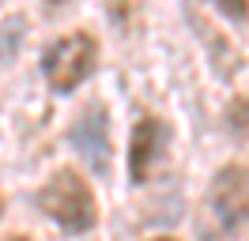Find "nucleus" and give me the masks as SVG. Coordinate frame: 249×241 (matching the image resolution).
<instances>
[{"mask_svg":"<svg viewBox=\"0 0 249 241\" xmlns=\"http://www.w3.org/2000/svg\"><path fill=\"white\" fill-rule=\"evenodd\" d=\"M249 226V170L246 166H223L208 200H204V238L208 241H227L234 234H242Z\"/></svg>","mask_w":249,"mask_h":241,"instance_id":"nucleus-1","label":"nucleus"},{"mask_svg":"<svg viewBox=\"0 0 249 241\" xmlns=\"http://www.w3.org/2000/svg\"><path fill=\"white\" fill-rule=\"evenodd\" d=\"M38 207L68 234H87L94 226V219H98V204H94L91 185L76 170H57L46 181V189L38 192Z\"/></svg>","mask_w":249,"mask_h":241,"instance_id":"nucleus-2","label":"nucleus"},{"mask_svg":"<svg viewBox=\"0 0 249 241\" xmlns=\"http://www.w3.org/2000/svg\"><path fill=\"white\" fill-rule=\"evenodd\" d=\"M94 60H98L94 38L87 30H76V34H68V38H57V42L42 53V72H46L53 90L68 94V90H76L79 83L94 72Z\"/></svg>","mask_w":249,"mask_h":241,"instance_id":"nucleus-3","label":"nucleus"},{"mask_svg":"<svg viewBox=\"0 0 249 241\" xmlns=\"http://www.w3.org/2000/svg\"><path fill=\"white\" fill-rule=\"evenodd\" d=\"M68 143L72 151L83 155V162L91 166L98 177L109 173V120H106V105H87L76 117V124L68 128Z\"/></svg>","mask_w":249,"mask_h":241,"instance_id":"nucleus-4","label":"nucleus"},{"mask_svg":"<svg viewBox=\"0 0 249 241\" xmlns=\"http://www.w3.org/2000/svg\"><path fill=\"white\" fill-rule=\"evenodd\" d=\"M162 143H166V124H162V120H155V117L136 120L132 139H128V177H132V185H143V181H147L151 166H155L159 155H162Z\"/></svg>","mask_w":249,"mask_h":241,"instance_id":"nucleus-5","label":"nucleus"},{"mask_svg":"<svg viewBox=\"0 0 249 241\" xmlns=\"http://www.w3.org/2000/svg\"><path fill=\"white\" fill-rule=\"evenodd\" d=\"M19 38H23V19H12L8 27L0 30V60H12V57H16Z\"/></svg>","mask_w":249,"mask_h":241,"instance_id":"nucleus-6","label":"nucleus"},{"mask_svg":"<svg viewBox=\"0 0 249 241\" xmlns=\"http://www.w3.org/2000/svg\"><path fill=\"white\" fill-rule=\"evenodd\" d=\"M215 4V12L223 19H231V23H246L249 19V0H212Z\"/></svg>","mask_w":249,"mask_h":241,"instance_id":"nucleus-7","label":"nucleus"},{"mask_svg":"<svg viewBox=\"0 0 249 241\" xmlns=\"http://www.w3.org/2000/svg\"><path fill=\"white\" fill-rule=\"evenodd\" d=\"M8 241H31V238H8Z\"/></svg>","mask_w":249,"mask_h":241,"instance_id":"nucleus-8","label":"nucleus"},{"mask_svg":"<svg viewBox=\"0 0 249 241\" xmlns=\"http://www.w3.org/2000/svg\"><path fill=\"white\" fill-rule=\"evenodd\" d=\"M49 4H64V0H49Z\"/></svg>","mask_w":249,"mask_h":241,"instance_id":"nucleus-9","label":"nucleus"}]
</instances>
